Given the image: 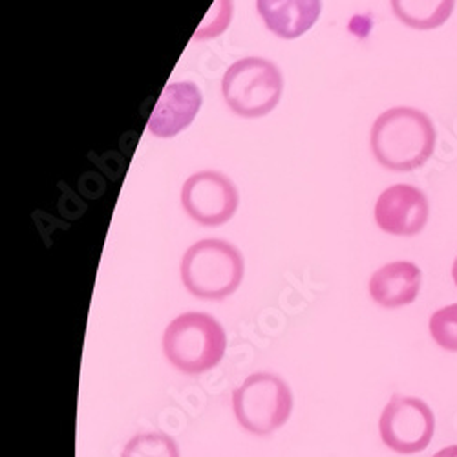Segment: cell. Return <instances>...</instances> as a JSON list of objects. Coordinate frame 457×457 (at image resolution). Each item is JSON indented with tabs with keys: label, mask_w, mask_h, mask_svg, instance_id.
Returning a JSON list of instances; mask_svg holds the SVG:
<instances>
[{
	"label": "cell",
	"mask_w": 457,
	"mask_h": 457,
	"mask_svg": "<svg viewBox=\"0 0 457 457\" xmlns=\"http://www.w3.org/2000/svg\"><path fill=\"white\" fill-rule=\"evenodd\" d=\"M436 139V127L425 112L395 106L375 120L370 146L378 165L394 172H411L432 158Z\"/></svg>",
	"instance_id": "cell-1"
},
{
	"label": "cell",
	"mask_w": 457,
	"mask_h": 457,
	"mask_svg": "<svg viewBox=\"0 0 457 457\" xmlns=\"http://www.w3.org/2000/svg\"><path fill=\"white\" fill-rule=\"evenodd\" d=\"M244 256L225 240L207 238L190 245L181 258V280L200 300H225L244 280Z\"/></svg>",
	"instance_id": "cell-2"
},
{
	"label": "cell",
	"mask_w": 457,
	"mask_h": 457,
	"mask_svg": "<svg viewBox=\"0 0 457 457\" xmlns=\"http://www.w3.org/2000/svg\"><path fill=\"white\" fill-rule=\"evenodd\" d=\"M225 350V329L207 313H183L176 317L163 333V353L167 361L187 375H202L216 368Z\"/></svg>",
	"instance_id": "cell-3"
},
{
	"label": "cell",
	"mask_w": 457,
	"mask_h": 457,
	"mask_svg": "<svg viewBox=\"0 0 457 457\" xmlns=\"http://www.w3.org/2000/svg\"><path fill=\"white\" fill-rule=\"evenodd\" d=\"M284 92V78L278 66L262 57L237 61L223 75L221 94L235 113L247 120L268 116Z\"/></svg>",
	"instance_id": "cell-4"
},
{
	"label": "cell",
	"mask_w": 457,
	"mask_h": 457,
	"mask_svg": "<svg viewBox=\"0 0 457 457\" xmlns=\"http://www.w3.org/2000/svg\"><path fill=\"white\" fill-rule=\"evenodd\" d=\"M233 411L240 427L249 434L270 436L291 417V388L275 373H253L233 392Z\"/></svg>",
	"instance_id": "cell-5"
},
{
	"label": "cell",
	"mask_w": 457,
	"mask_h": 457,
	"mask_svg": "<svg viewBox=\"0 0 457 457\" xmlns=\"http://www.w3.org/2000/svg\"><path fill=\"white\" fill-rule=\"evenodd\" d=\"M378 432L383 443L395 453H419L432 443L436 415L423 399L394 394L380 413Z\"/></svg>",
	"instance_id": "cell-6"
},
{
	"label": "cell",
	"mask_w": 457,
	"mask_h": 457,
	"mask_svg": "<svg viewBox=\"0 0 457 457\" xmlns=\"http://www.w3.org/2000/svg\"><path fill=\"white\" fill-rule=\"evenodd\" d=\"M238 188L221 172L202 170L190 176L181 188L185 212L205 227H220L231 220L238 209Z\"/></svg>",
	"instance_id": "cell-7"
},
{
	"label": "cell",
	"mask_w": 457,
	"mask_h": 457,
	"mask_svg": "<svg viewBox=\"0 0 457 457\" xmlns=\"http://www.w3.org/2000/svg\"><path fill=\"white\" fill-rule=\"evenodd\" d=\"M430 218L428 198L421 188L397 183L383 190L375 204V221L380 231L394 237H415Z\"/></svg>",
	"instance_id": "cell-8"
},
{
	"label": "cell",
	"mask_w": 457,
	"mask_h": 457,
	"mask_svg": "<svg viewBox=\"0 0 457 457\" xmlns=\"http://www.w3.org/2000/svg\"><path fill=\"white\" fill-rule=\"evenodd\" d=\"M202 108V90L198 85L183 81L170 83L163 88L146 129L160 139H170L190 127Z\"/></svg>",
	"instance_id": "cell-9"
},
{
	"label": "cell",
	"mask_w": 457,
	"mask_h": 457,
	"mask_svg": "<svg viewBox=\"0 0 457 457\" xmlns=\"http://www.w3.org/2000/svg\"><path fill=\"white\" fill-rule=\"evenodd\" d=\"M423 273L413 262H392L378 268L368 284L370 296L380 308L397 310L408 306L421 291Z\"/></svg>",
	"instance_id": "cell-10"
},
{
	"label": "cell",
	"mask_w": 457,
	"mask_h": 457,
	"mask_svg": "<svg viewBox=\"0 0 457 457\" xmlns=\"http://www.w3.org/2000/svg\"><path fill=\"white\" fill-rule=\"evenodd\" d=\"M256 10L265 28L280 39H298L315 26L322 0H256Z\"/></svg>",
	"instance_id": "cell-11"
},
{
	"label": "cell",
	"mask_w": 457,
	"mask_h": 457,
	"mask_svg": "<svg viewBox=\"0 0 457 457\" xmlns=\"http://www.w3.org/2000/svg\"><path fill=\"white\" fill-rule=\"evenodd\" d=\"M455 0H392L394 15L413 29H436L453 13Z\"/></svg>",
	"instance_id": "cell-12"
},
{
	"label": "cell",
	"mask_w": 457,
	"mask_h": 457,
	"mask_svg": "<svg viewBox=\"0 0 457 457\" xmlns=\"http://www.w3.org/2000/svg\"><path fill=\"white\" fill-rule=\"evenodd\" d=\"M121 457H179L174 437L160 432L134 436L123 448Z\"/></svg>",
	"instance_id": "cell-13"
},
{
	"label": "cell",
	"mask_w": 457,
	"mask_h": 457,
	"mask_svg": "<svg viewBox=\"0 0 457 457\" xmlns=\"http://www.w3.org/2000/svg\"><path fill=\"white\" fill-rule=\"evenodd\" d=\"M428 328L439 348L450 353H457V302L437 310L430 317Z\"/></svg>",
	"instance_id": "cell-14"
},
{
	"label": "cell",
	"mask_w": 457,
	"mask_h": 457,
	"mask_svg": "<svg viewBox=\"0 0 457 457\" xmlns=\"http://www.w3.org/2000/svg\"><path fill=\"white\" fill-rule=\"evenodd\" d=\"M211 13L214 15L212 24L207 28H198L195 39L196 41H205V39H214V37L221 35V31L228 26L233 17V0H216V4L212 6Z\"/></svg>",
	"instance_id": "cell-15"
},
{
	"label": "cell",
	"mask_w": 457,
	"mask_h": 457,
	"mask_svg": "<svg viewBox=\"0 0 457 457\" xmlns=\"http://www.w3.org/2000/svg\"><path fill=\"white\" fill-rule=\"evenodd\" d=\"M434 457H457V445L446 446L443 450H439L437 453H434Z\"/></svg>",
	"instance_id": "cell-16"
},
{
	"label": "cell",
	"mask_w": 457,
	"mask_h": 457,
	"mask_svg": "<svg viewBox=\"0 0 457 457\" xmlns=\"http://www.w3.org/2000/svg\"><path fill=\"white\" fill-rule=\"evenodd\" d=\"M452 278H453V282H455V287H457V256H455V260H453V265H452Z\"/></svg>",
	"instance_id": "cell-17"
}]
</instances>
